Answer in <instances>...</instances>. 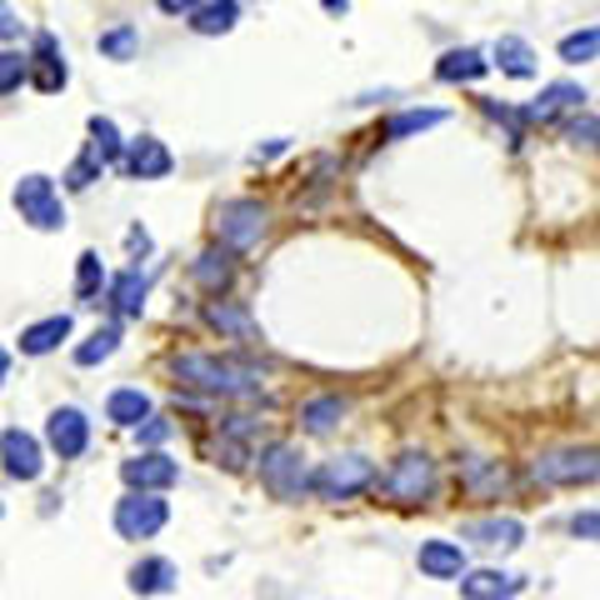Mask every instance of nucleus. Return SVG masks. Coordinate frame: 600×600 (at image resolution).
<instances>
[{"label":"nucleus","mask_w":600,"mask_h":600,"mask_svg":"<svg viewBox=\"0 0 600 600\" xmlns=\"http://www.w3.org/2000/svg\"><path fill=\"white\" fill-rule=\"evenodd\" d=\"M171 151H165L155 135H135L131 145H126V161H120V171L131 175V181H165L171 175Z\"/></svg>","instance_id":"nucleus-13"},{"label":"nucleus","mask_w":600,"mask_h":600,"mask_svg":"<svg viewBox=\"0 0 600 600\" xmlns=\"http://www.w3.org/2000/svg\"><path fill=\"white\" fill-rule=\"evenodd\" d=\"M430 491H436V460H430L426 450L395 456L391 476H385V495L401 505H421V501H430Z\"/></svg>","instance_id":"nucleus-8"},{"label":"nucleus","mask_w":600,"mask_h":600,"mask_svg":"<svg viewBox=\"0 0 600 600\" xmlns=\"http://www.w3.org/2000/svg\"><path fill=\"white\" fill-rule=\"evenodd\" d=\"M100 171H106V165H100V155L86 151V155H80V161L66 171V186H70V190H86L90 181H100Z\"/></svg>","instance_id":"nucleus-36"},{"label":"nucleus","mask_w":600,"mask_h":600,"mask_svg":"<svg viewBox=\"0 0 600 600\" xmlns=\"http://www.w3.org/2000/svg\"><path fill=\"white\" fill-rule=\"evenodd\" d=\"M190 275H196V285L206 295H220L230 281H236V261H230V251H206V255H196Z\"/></svg>","instance_id":"nucleus-27"},{"label":"nucleus","mask_w":600,"mask_h":600,"mask_svg":"<svg viewBox=\"0 0 600 600\" xmlns=\"http://www.w3.org/2000/svg\"><path fill=\"white\" fill-rule=\"evenodd\" d=\"M15 210H21L25 226L35 230H61L66 226V200L55 190L51 175H25L21 186H15Z\"/></svg>","instance_id":"nucleus-7"},{"label":"nucleus","mask_w":600,"mask_h":600,"mask_svg":"<svg viewBox=\"0 0 600 600\" xmlns=\"http://www.w3.org/2000/svg\"><path fill=\"white\" fill-rule=\"evenodd\" d=\"M116 346H120V326H100V330H90L86 336V346H76V366H100V360H110L116 356Z\"/></svg>","instance_id":"nucleus-31"},{"label":"nucleus","mask_w":600,"mask_h":600,"mask_svg":"<svg viewBox=\"0 0 600 600\" xmlns=\"http://www.w3.org/2000/svg\"><path fill=\"white\" fill-rule=\"evenodd\" d=\"M415 566L430 580H460L466 576V550H460V541H426L415 550Z\"/></svg>","instance_id":"nucleus-15"},{"label":"nucleus","mask_w":600,"mask_h":600,"mask_svg":"<svg viewBox=\"0 0 600 600\" xmlns=\"http://www.w3.org/2000/svg\"><path fill=\"white\" fill-rule=\"evenodd\" d=\"M135 45H141V31H135V25H116V31L100 35V55H106V61H131Z\"/></svg>","instance_id":"nucleus-35"},{"label":"nucleus","mask_w":600,"mask_h":600,"mask_svg":"<svg viewBox=\"0 0 600 600\" xmlns=\"http://www.w3.org/2000/svg\"><path fill=\"white\" fill-rule=\"evenodd\" d=\"M320 6H326L330 15H340V11H346V6H350V0H320Z\"/></svg>","instance_id":"nucleus-44"},{"label":"nucleus","mask_w":600,"mask_h":600,"mask_svg":"<svg viewBox=\"0 0 600 600\" xmlns=\"http://www.w3.org/2000/svg\"><path fill=\"white\" fill-rule=\"evenodd\" d=\"M440 120H446V110H401V116L385 120V135H391V141H405V135H421V131H430V126H440Z\"/></svg>","instance_id":"nucleus-32"},{"label":"nucleus","mask_w":600,"mask_h":600,"mask_svg":"<svg viewBox=\"0 0 600 600\" xmlns=\"http://www.w3.org/2000/svg\"><path fill=\"white\" fill-rule=\"evenodd\" d=\"M525 580L521 576H505V570H470L460 576V596L466 600H511Z\"/></svg>","instance_id":"nucleus-20"},{"label":"nucleus","mask_w":600,"mask_h":600,"mask_svg":"<svg viewBox=\"0 0 600 600\" xmlns=\"http://www.w3.org/2000/svg\"><path fill=\"white\" fill-rule=\"evenodd\" d=\"M596 55H600V25H586V31L560 41V61H566V66H586Z\"/></svg>","instance_id":"nucleus-33"},{"label":"nucleus","mask_w":600,"mask_h":600,"mask_svg":"<svg viewBox=\"0 0 600 600\" xmlns=\"http://www.w3.org/2000/svg\"><path fill=\"white\" fill-rule=\"evenodd\" d=\"M171 375L186 391L200 395H226V401H240V395H261V366L240 356H210V350H186V356H171Z\"/></svg>","instance_id":"nucleus-1"},{"label":"nucleus","mask_w":600,"mask_h":600,"mask_svg":"<svg viewBox=\"0 0 600 600\" xmlns=\"http://www.w3.org/2000/svg\"><path fill=\"white\" fill-rule=\"evenodd\" d=\"M31 80V55L25 51H0V96H11Z\"/></svg>","instance_id":"nucleus-34"},{"label":"nucleus","mask_w":600,"mask_h":600,"mask_svg":"<svg viewBox=\"0 0 600 600\" xmlns=\"http://www.w3.org/2000/svg\"><path fill=\"white\" fill-rule=\"evenodd\" d=\"M155 6H161L165 15H190L200 6V0H155Z\"/></svg>","instance_id":"nucleus-42"},{"label":"nucleus","mask_w":600,"mask_h":600,"mask_svg":"<svg viewBox=\"0 0 600 600\" xmlns=\"http://www.w3.org/2000/svg\"><path fill=\"white\" fill-rule=\"evenodd\" d=\"M66 80H70L66 55H61L51 31H41L35 35V51H31V86L41 90V96H55V90H66Z\"/></svg>","instance_id":"nucleus-12"},{"label":"nucleus","mask_w":600,"mask_h":600,"mask_svg":"<svg viewBox=\"0 0 600 600\" xmlns=\"http://www.w3.org/2000/svg\"><path fill=\"white\" fill-rule=\"evenodd\" d=\"M0 466H6V476L11 480H41V470H45V450H41V440L31 436V430H6L0 436Z\"/></svg>","instance_id":"nucleus-11"},{"label":"nucleus","mask_w":600,"mask_h":600,"mask_svg":"<svg viewBox=\"0 0 600 600\" xmlns=\"http://www.w3.org/2000/svg\"><path fill=\"white\" fill-rule=\"evenodd\" d=\"M120 480L131 486V491H171L175 480H181V466H175L165 450H141L120 466Z\"/></svg>","instance_id":"nucleus-10"},{"label":"nucleus","mask_w":600,"mask_h":600,"mask_svg":"<svg viewBox=\"0 0 600 600\" xmlns=\"http://www.w3.org/2000/svg\"><path fill=\"white\" fill-rule=\"evenodd\" d=\"M350 411L346 395H316V401L301 405V426L310 430V436H330V430L340 426V415Z\"/></svg>","instance_id":"nucleus-25"},{"label":"nucleus","mask_w":600,"mask_h":600,"mask_svg":"<svg viewBox=\"0 0 600 600\" xmlns=\"http://www.w3.org/2000/svg\"><path fill=\"white\" fill-rule=\"evenodd\" d=\"M460 535L476 541V546H491V550H515L525 541V525L515 521V515H486V521H466Z\"/></svg>","instance_id":"nucleus-14"},{"label":"nucleus","mask_w":600,"mask_h":600,"mask_svg":"<svg viewBox=\"0 0 600 600\" xmlns=\"http://www.w3.org/2000/svg\"><path fill=\"white\" fill-rule=\"evenodd\" d=\"M70 316H45V320H35V326H25L21 330V356H51L61 340H70Z\"/></svg>","instance_id":"nucleus-23"},{"label":"nucleus","mask_w":600,"mask_h":600,"mask_svg":"<svg viewBox=\"0 0 600 600\" xmlns=\"http://www.w3.org/2000/svg\"><path fill=\"white\" fill-rule=\"evenodd\" d=\"M206 320L220 330V336H240V340H251V336H255V330H251V316H246V310H240L236 301H220V295L206 306Z\"/></svg>","instance_id":"nucleus-29"},{"label":"nucleus","mask_w":600,"mask_h":600,"mask_svg":"<svg viewBox=\"0 0 600 600\" xmlns=\"http://www.w3.org/2000/svg\"><path fill=\"white\" fill-rule=\"evenodd\" d=\"M6 375H11V350L0 346V385H6Z\"/></svg>","instance_id":"nucleus-43"},{"label":"nucleus","mask_w":600,"mask_h":600,"mask_svg":"<svg viewBox=\"0 0 600 600\" xmlns=\"http://www.w3.org/2000/svg\"><path fill=\"white\" fill-rule=\"evenodd\" d=\"M261 486L275 495V501H301L310 491V470H306V456L291 446V440H275V446L261 450Z\"/></svg>","instance_id":"nucleus-2"},{"label":"nucleus","mask_w":600,"mask_h":600,"mask_svg":"<svg viewBox=\"0 0 600 600\" xmlns=\"http://www.w3.org/2000/svg\"><path fill=\"white\" fill-rule=\"evenodd\" d=\"M175 566L165 556H145L131 566V590L135 596H165V590H175Z\"/></svg>","instance_id":"nucleus-24"},{"label":"nucleus","mask_w":600,"mask_h":600,"mask_svg":"<svg viewBox=\"0 0 600 600\" xmlns=\"http://www.w3.org/2000/svg\"><path fill=\"white\" fill-rule=\"evenodd\" d=\"M90 151L100 155V165L126 161V141H120V131H116V120L110 116H90Z\"/></svg>","instance_id":"nucleus-28"},{"label":"nucleus","mask_w":600,"mask_h":600,"mask_svg":"<svg viewBox=\"0 0 600 600\" xmlns=\"http://www.w3.org/2000/svg\"><path fill=\"white\" fill-rule=\"evenodd\" d=\"M45 440H51V450L61 460H80L90 446V421L86 411H76V405H61V411L45 421Z\"/></svg>","instance_id":"nucleus-9"},{"label":"nucleus","mask_w":600,"mask_h":600,"mask_svg":"<svg viewBox=\"0 0 600 600\" xmlns=\"http://www.w3.org/2000/svg\"><path fill=\"white\" fill-rule=\"evenodd\" d=\"M491 70V61L476 51V45H460V51H446L436 61V80H446V86H466V80H480Z\"/></svg>","instance_id":"nucleus-18"},{"label":"nucleus","mask_w":600,"mask_h":600,"mask_svg":"<svg viewBox=\"0 0 600 600\" xmlns=\"http://www.w3.org/2000/svg\"><path fill=\"white\" fill-rule=\"evenodd\" d=\"M491 66H501L511 80H531L535 76L531 41H521V35H501V41H495V61H491Z\"/></svg>","instance_id":"nucleus-26"},{"label":"nucleus","mask_w":600,"mask_h":600,"mask_svg":"<svg viewBox=\"0 0 600 600\" xmlns=\"http://www.w3.org/2000/svg\"><path fill=\"white\" fill-rule=\"evenodd\" d=\"M586 106V86H576V80H556V86H546L541 96H535V106L525 110V120H556L560 110H580Z\"/></svg>","instance_id":"nucleus-17"},{"label":"nucleus","mask_w":600,"mask_h":600,"mask_svg":"<svg viewBox=\"0 0 600 600\" xmlns=\"http://www.w3.org/2000/svg\"><path fill=\"white\" fill-rule=\"evenodd\" d=\"M186 21L196 35H226V31H236V21H240V0H200Z\"/></svg>","instance_id":"nucleus-22"},{"label":"nucleus","mask_w":600,"mask_h":600,"mask_svg":"<svg viewBox=\"0 0 600 600\" xmlns=\"http://www.w3.org/2000/svg\"><path fill=\"white\" fill-rule=\"evenodd\" d=\"M135 430H141V446H161V440L171 436V426H165L161 415H145V421H141Z\"/></svg>","instance_id":"nucleus-40"},{"label":"nucleus","mask_w":600,"mask_h":600,"mask_svg":"<svg viewBox=\"0 0 600 600\" xmlns=\"http://www.w3.org/2000/svg\"><path fill=\"white\" fill-rule=\"evenodd\" d=\"M171 521V505L161 491H131L116 501V531L120 541H151L161 525Z\"/></svg>","instance_id":"nucleus-6"},{"label":"nucleus","mask_w":600,"mask_h":600,"mask_svg":"<svg viewBox=\"0 0 600 600\" xmlns=\"http://www.w3.org/2000/svg\"><path fill=\"white\" fill-rule=\"evenodd\" d=\"M531 476L541 486H590V480H600V450H590V446L546 450V456H535Z\"/></svg>","instance_id":"nucleus-4"},{"label":"nucleus","mask_w":600,"mask_h":600,"mask_svg":"<svg viewBox=\"0 0 600 600\" xmlns=\"http://www.w3.org/2000/svg\"><path fill=\"white\" fill-rule=\"evenodd\" d=\"M0 515H6V505H0Z\"/></svg>","instance_id":"nucleus-45"},{"label":"nucleus","mask_w":600,"mask_h":600,"mask_svg":"<svg viewBox=\"0 0 600 600\" xmlns=\"http://www.w3.org/2000/svg\"><path fill=\"white\" fill-rule=\"evenodd\" d=\"M460 486L470 495H501L505 491V466L501 460H486V456H466L460 460Z\"/></svg>","instance_id":"nucleus-21"},{"label":"nucleus","mask_w":600,"mask_h":600,"mask_svg":"<svg viewBox=\"0 0 600 600\" xmlns=\"http://www.w3.org/2000/svg\"><path fill=\"white\" fill-rule=\"evenodd\" d=\"M151 415V395L145 391H135V385H120V391H110L106 395V421L110 426H120V430H135Z\"/></svg>","instance_id":"nucleus-19"},{"label":"nucleus","mask_w":600,"mask_h":600,"mask_svg":"<svg viewBox=\"0 0 600 600\" xmlns=\"http://www.w3.org/2000/svg\"><path fill=\"white\" fill-rule=\"evenodd\" d=\"M566 135H570V141H576V145H600V120L576 116V120H570V126H566Z\"/></svg>","instance_id":"nucleus-37"},{"label":"nucleus","mask_w":600,"mask_h":600,"mask_svg":"<svg viewBox=\"0 0 600 600\" xmlns=\"http://www.w3.org/2000/svg\"><path fill=\"white\" fill-rule=\"evenodd\" d=\"M126 251H131V255H135V261H141V255H151V236H145V230H141V226H135V230H131V236H126Z\"/></svg>","instance_id":"nucleus-41"},{"label":"nucleus","mask_w":600,"mask_h":600,"mask_svg":"<svg viewBox=\"0 0 600 600\" xmlns=\"http://www.w3.org/2000/svg\"><path fill=\"white\" fill-rule=\"evenodd\" d=\"M265 206L261 200H226V206L216 210V236L226 251H251V246H261L265 240Z\"/></svg>","instance_id":"nucleus-5"},{"label":"nucleus","mask_w":600,"mask_h":600,"mask_svg":"<svg viewBox=\"0 0 600 600\" xmlns=\"http://www.w3.org/2000/svg\"><path fill=\"white\" fill-rule=\"evenodd\" d=\"M371 486H375V466L366 456H336L310 476V495H320V501H356Z\"/></svg>","instance_id":"nucleus-3"},{"label":"nucleus","mask_w":600,"mask_h":600,"mask_svg":"<svg viewBox=\"0 0 600 600\" xmlns=\"http://www.w3.org/2000/svg\"><path fill=\"white\" fill-rule=\"evenodd\" d=\"M570 535H576V541H600V511H576L570 515Z\"/></svg>","instance_id":"nucleus-38"},{"label":"nucleus","mask_w":600,"mask_h":600,"mask_svg":"<svg viewBox=\"0 0 600 600\" xmlns=\"http://www.w3.org/2000/svg\"><path fill=\"white\" fill-rule=\"evenodd\" d=\"M100 291H106V265H100L96 251H86L76 261V295H80V306H100Z\"/></svg>","instance_id":"nucleus-30"},{"label":"nucleus","mask_w":600,"mask_h":600,"mask_svg":"<svg viewBox=\"0 0 600 600\" xmlns=\"http://www.w3.org/2000/svg\"><path fill=\"white\" fill-rule=\"evenodd\" d=\"M21 31H25V21L15 15V6L0 0V41H21Z\"/></svg>","instance_id":"nucleus-39"},{"label":"nucleus","mask_w":600,"mask_h":600,"mask_svg":"<svg viewBox=\"0 0 600 600\" xmlns=\"http://www.w3.org/2000/svg\"><path fill=\"white\" fill-rule=\"evenodd\" d=\"M145 291H151V281L141 275V265H131V271H120L116 281H106V301L110 310H116L120 320H135L145 310Z\"/></svg>","instance_id":"nucleus-16"}]
</instances>
